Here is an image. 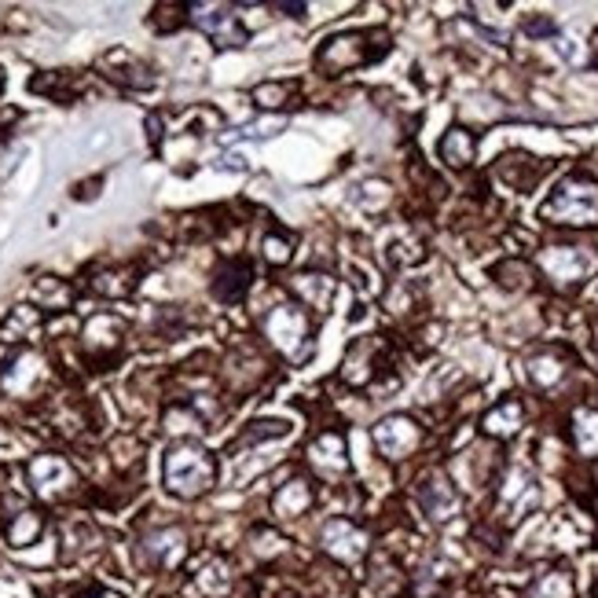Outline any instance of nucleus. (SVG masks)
<instances>
[{
    "label": "nucleus",
    "mask_w": 598,
    "mask_h": 598,
    "mask_svg": "<svg viewBox=\"0 0 598 598\" xmlns=\"http://www.w3.org/2000/svg\"><path fill=\"white\" fill-rule=\"evenodd\" d=\"M177 12H188V4H158L154 8V26H158V30H177L180 23H185L188 15H177Z\"/></svg>",
    "instance_id": "obj_43"
},
{
    "label": "nucleus",
    "mask_w": 598,
    "mask_h": 598,
    "mask_svg": "<svg viewBox=\"0 0 598 598\" xmlns=\"http://www.w3.org/2000/svg\"><path fill=\"white\" fill-rule=\"evenodd\" d=\"M496 173L507 180V185H514L518 191H525V188H533L536 177L544 173V162L529 158V154H507V158H499Z\"/></svg>",
    "instance_id": "obj_28"
},
{
    "label": "nucleus",
    "mask_w": 598,
    "mask_h": 598,
    "mask_svg": "<svg viewBox=\"0 0 598 598\" xmlns=\"http://www.w3.org/2000/svg\"><path fill=\"white\" fill-rule=\"evenodd\" d=\"M539 504V485L525 467H507L496 485V522L518 525Z\"/></svg>",
    "instance_id": "obj_7"
},
{
    "label": "nucleus",
    "mask_w": 598,
    "mask_h": 598,
    "mask_svg": "<svg viewBox=\"0 0 598 598\" xmlns=\"http://www.w3.org/2000/svg\"><path fill=\"white\" fill-rule=\"evenodd\" d=\"M37 302H41L44 308H52V313H60V308L71 305V297L74 291L63 283V279H55V276H44V279H37Z\"/></svg>",
    "instance_id": "obj_36"
},
{
    "label": "nucleus",
    "mask_w": 598,
    "mask_h": 598,
    "mask_svg": "<svg viewBox=\"0 0 598 598\" xmlns=\"http://www.w3.org/2000/svg\"><path fill=\"white\" fill-rule=\"evenodd\" d=\"M316 504V488L308 478H291L287 485L276 488L272 496V514L279 522H297V518H305L308 510Z\"/></svg>",
    "instance_id": "obj_19"
},
{
    "label": "nucleus",
    "mask_w": 598,
    "mask_h": 598,
    "mask_svg": "<svg viewBox=\"0 0 598 598\" xmlns=\"http://www.w3.org/2000/svg\"><path fill=\"white\" fill-rule=\"evenodd\" d=\"M254 287V265L246 257H228V262L217 265L214 272V297L225 305H239Z\"/></svg>",
    "instance_id": "obj_18"
},
{
    "label": "nucleus",
    "mask_w": 598,
    "mask_h": 598,
    "mask_svg": "<svg viewBox=\"0 0 598 598\" xmlns=\"http://www.w3.org/2000/svg\"><path fill=\"white\" fill-rule=\"evenodd\" d=\"M385 52H390V34L385 30H353L323 41V48L316 52V66L323 74H345L364 63L382 60Z\"/></svg>",
    "instance_id": "obj_3"
},
{
    "label": "nucleus",
    "mask_w": 598,
    "mask_h": 598,
    "mask_svg": "<svg viewBox=\"0 0 598 598\" xmlns=\"http://www.w3.org/2000/svg\"><path fill=\"white\" fill-rule=\"evenodd\" d=\"M44 379H48V364L44 356L34 349H18L0 364V390H4L8 397H23V400L34 397L44 385Z\"/></svg>",
    "instance_id": "obj_11"
},
{
    "label": "nucleus",
    "mask_w": 598,
    "mask_h": 598,
    "mask_svg": "<svg viewBox=\"0 0 598 598\" xmlns=\"http://www.w3.org/2000/svg\"><path fill=\"white\" fill-rule=\"evenodd\" d=\"M103 71H107L111 81L125 85V89H151L154 85V74L148 71V66L137 63L132 55H125V52H111L107 60H103Z\"/></svg>",
    "instance_id": "obj_25"
},
{
    "label": "nucleus",
    "mask_w": 598,
    "mask_h": 598,
    "mask_svg": "<svg viewBox=\"0 0 598 598\" xmlns=\"http://www.w3.org/2000/svg\"><path fill=\"white\" fill-rule=\"evenodd\" d=\"M525 598H576V581L565 565H551L529 581Z\"/></svg>",
    "instance_id": "obj_24"
},
{
    "label": "nucleus",
    "mask_w": 598,
    "mask_h": 598,
    "mask_svg": "<svg viewBox=\"0 0 598 598\" xmlns=\"http://www.w3.org/2000/svg\"><path fill=\"white\" fill-rule=\"evenodd\" d=\"M188 551L191 536L185 525H158L137 539V565L148 573H173V569L185 565Z\"/></svg>",
    "instance_id": "obj_4"
},
{
    "label": "nucleus",
    "mask_w": 598,
    "mask_h": 598,
    "mask_svg": "<svg viewBox=\"0 0 598 598\" xmlns=\"http://www.w3.org/2000/svg\"><path fill=\"white\" fill-rule=\"evenodd\" d=\"M111 451H114V467H137L140 462V441L137 437H118L111 445Z\"/></svg>",
    "instance_id": "obj_41"
},
{
    "label": "nucleus",
    "mask_w": 598,
    "mask_h": 598,
    "mask_svg": "<svg viewBox=\"0 0 598 598\" xmlns=\"http://www.w3.org/2000/svg\"><path fill=\"white\" fill-rule=\"evenodd\" d=\"M294 92H297L294 81H265L254 89V103L265 111H276V107H287V103L294 100Z\"/></svg>",
    "instance_id": "obj_35"
},
{
    "label": "nucleus",
    "mask_w": 598,
    "mask_h": 598,
    "mask_svg": "<svg viewBox=\"0 0 598 598\" xmlns=\"http://www.w3.org/2000/svg\"><path fill=\"white\" fill-rule=\"evenodd\" d=\"M427 598H448V595H427Z\"/></svg>",
    "instance_id": "obj_52"
},
{
    "label": "nucleus",
    "mask_w": 598,
    "mask_h": 598,
    "mask_svg": "<svg viewBox=\"0 0 598 598\" xmlns=\"http://www.w3.org/2000/svg\"><path fill=\"white\" fill-rule=\"evenodd\" d=\"M262 254H265V262L272 268L287 265L294 257V239L283 236V231H268V236L262 239Z\"/></svg>",
    "instance_id": "obj_37"
},
{
    "label": "nucleus",
    "mask_w": 598,
    "mask_h": 598,
    "mask_svg": "<svg viewBox=\"0 0 598 598\" xmlns=\"http://www.w3.org/2000/svg\"><path fill=\"white\" fill-rule=\"evenodd\" d=\"M595 349H598V327H595Z\"/></svg>",
    "instance_id": "obj_51"
},
{
    "label": "nucleus",
    "mask_w": 598,
    "mask_h": 598,
    "mask_svg": "<svg viewBox=\"0 0 598 598\" xmlns=\"http://www.w3.org/2000/svg\"><path fill=\"white\" fill-rule=\"evenodd\" d=\"M162 485L177 499H202L217 485V459L195 441H180L162 459Z\"/></svg>",
    "instance_id": "obj_1"
},
{
    "label": "nucleus",
    "mask_w": 598,
    "mask_h": 598,
    "mask_svg": "<svg viewBox=\"0 0 598 598\" xmlns=\"http://www.w3.org/2000/svg\"><path fill=\"white\" fill-rule=\"evenodd\" d=\"M37 327V313L30 305H23V308H15L12 316L4 320V327H0V342H18L15 334H30Z\"/></svg>",
    "instance_id": "obj_39"
},
{
    "label": "nucleus",
    "mask_w": 598,
    "mask_h": 598,
    "mask_svg": "<svg viewBox=\"0 0 598 598\" xmlns=\"http://www.w3.org/2000/svg\"><path fill=\"white\" fill-rule=\"evenodd\" d=\"M320 551L338 565H353L371 551V536L364 525H356L353 518H327L320 525Z\"/></svg>",
    "instance_id": "obj_9"
},
{
    "label": "nucleus",
    "mask_w": 598,
    "mask_h": 598,
    "mask_svg": "<svg viewBox=\"0 0 598 598\" xmlns=\"http://www.w3.org/2000/svg\"><path fill=\"white\" fill-rule=\"evenodd\" d=\"M522 422H525V408H522V400L518 397H507V400H499L496 408H492L485 415V433L488 437H514L518 430H522Z\"/></svg>",
    "instance_id": "obj_26"
},
{
    "label": "nucleus",
    "mask_w": 598,
    "mask_h": 598,
    "mask_svg": "<svg viewBox=\"0 0 598 598\" xmlns=\"http://www.w3.org/2000/svg\"><path fill=\"white\" fill-rule=\"evenodd\" d=\"M30 89L41 92V96H52V100H60V103H71L74 92H77V81L66 71H55V74H48V77H34Z\"/></svg>",
    "instance_id": "obj_34"
},
{
    "label": "nucleus",
    "mask_w": 598,
    "mask_h": 598,
    "mask_svg": "<svg viewBox=\"0 0 598 598\" xmlns=\"http://www.w3.org/2000/svg\"><path fill=\"white\" fill-rule=\"evenodd\" d=\"M162 427H166L169 433H199V430H206V415H199L191 400L169 404L166 415H162Z\"/></svg>",
    "instance_id": "obj_33"
},
{
    "label": "nucleus",
    "mask_w": 598,
    "mask_h": 598,
    "mask_svg": "<svg viewBox=\"0 0 598 598\" xmlns=\"http://www.w3.org/2000/svg\"><path fill=\"white\" fill-rule=\"evenodd\" d=\"M525 34H529V37H547V34H555V23H551L547 15L525 18Z\"/></svg>",
    "instance_id": "obj_44"
},
{
    "label": "nucleus",
    "mask_w": 598,
    "mask_h": 598,
    "mask_svg": "<svg viewBox=\"0 0 598 598\" xmlns=\"http://www.w3.org/2000/svg\"><path fill=\"white\" fill-rule=\"evenodd\" d=\"M188 18L217 48H243L250 41V30L231 4H188Z\"/></svg>",
    "instance_id": "obj_10"
},
{
    "label": "nucleus",
    "mask_w": 598,
    "mask_h": 598,
    "mask_svg": "<svg viewBox=\"0 0 598 598\" xmlns=\"http://www.w3.org/2000/svg\"><path fill=\"white\" fill-rule=\"evenodd\" d=\"M265 374H268V364L254 349H236L225 360V382L231 385V393H250Z\"/></svg>",
    "instance_id": "obj_20"
},
{
    "label": "nucleus",
    "mask_w": 598,
    "mask_h": 598,
    "mask_svg": "<svg viewBox=\"0 0 598 598\" xmlns=\"http://www.w3.org/2000/svg\"><path fill=\"white\" fill-rule=\"evenodd\" d=\"M12 122H15V111H4V114H0V143L8 140V125H12Z\"/></svg>",
    "instance_id": "obj_46"
},
{
    "label": "nucleus",
    "mask_w": 598,
    "mask_h": 598,
    "mask_svg": "<svg viewBox=\"0 0 598 598\" xmlns=\"http://www.w3.org/2000/svg\"><path fill=\"white\" fill-rule=\"evenodd\" d=\"M291 291L302 297L305 308H323L331 305V297H334V279H327V276H316V272H302L291 283Z\"/></svg>",
    "instance_id": "obj_29"
},
{
    "label": "nucleus",
    "mask_w": 598,
    "mask_h": 598,
    "mask_svg": "<svg viewBox=\"0 0 598 598\" xmlns=\"http://www.w3.org/2000/svg\"><path fill=\"white\" fill-rule=\"evenodd\" d=\"M85 598H125V595H118V591H107V587H92L89 595Z\"/></svg>",
    "instance_id": "obj_48"
},
{
    "label": "nucleus",
    "mask_w": 598,
    "mask_h": 598,
    "mask_svg": "<svg viewBox=\"0 0 598 598\" xmlns=\"http://www.w3.org/2000/svg\"><path fill=\"white\" fill-rule=\"evenodd\" d=\"M539 268L555 287H581L587 276L598 272V254L591 246H547L539 250Z\"/></svg>",
    "instance_id": "obj_8"
},
{
    "label": "nucleus",
    "mask_w": 598,
    "mask_h": 598,
    "mask_svg": "<svg viewBox=\"0 0 598 598\" xmlns=\"http://www.w3.org/2000/svg\"><path fill=\"white\" fill-rule=\"evenodd\" d=\"M385 368V342L382 338H360L349 345V356L342 364V379L349 385H371Z\"/></svg>",
    "instance_id": "obj_16"
},
{
    "label": "nucleus",
    "mask_w": 598,
    "mask_h": 598,
    "mask_svg": "<svg viewBox=\"0 0 598 598\" xmlns=\"http://www.w3.org/2000/svg\"><path fill=\"white\" fill-rule=\"evenodd\" d=\"M148 129H151V140H162V122H158V118H151Z\"/></svg>",
    "instance_id": "obj_49"
},
{
    "label": "nucleus",
    "mask_w": 598,
    "mask_h": 598,
    "mask_svg": "<svg viewBox=\"0 0 598 598\" xmlns=\"http://www.w3.org/2000/svg\"><path fill=\"white\" fill-rule=\"evenodd\" d=\"M41 533H44V514L41 510H34V507L15 510V514L8 518V525H4V539H8V547H15V551L34 547L37 539H41Z\"/></svg>",
    "instance_id": "obj_23"
},
{
    "label": "nucleus",
    "mask_w": 598,
    "mask_h": 598,
    "mask_svg": "<svg viewBox=\"0 0 598 598\" xmlns=\"http://www.w3.org/2000/svg\"><path fill=\"white\" fill-rule=\"evenodd\" d=\"M374 448L382 451L385 459H408L415 448L422 445V427L411 419V415H385V419L374 422L371 430Z\"/></svg>",
    "instance_id": "obj_14"
},
{
    "label": "nucleus",
    "mask_w": 598,
    "mask_h": 598,
    "mask_svg": "<svg viewBox=\"0 0 598 598\" xmlns=\"http://www.w3.org/2000/svg\"><path fill=\"white\" fill-rule=\"evenodd\" d=\"M595 598H598V581H595Z\"/></svg>",
    "instance_id": "obj_54"
},
{
    "label": "nucleus",
    "mask_w": 598,
    "mask_h": 598,
    "mask_svg": "<svg viewBox=\"0 0 598 598\" xmlns=\"http://www.w3.org/2000/svg\"><path fill=\"white\" fill-rule=\"evenodd\" d=\"M26 478H30L34 496L44 499V504H63V499H71L77 492V485H81L77 470L63 456H55V451L34 456L30 467H26Z\"/></svg>",
    "instance_id": "obj_6"
},
{
    "label": "nucleus",
    "mask_w": 598,
    "mask_h": 598,
    "mask_svg": "<svg viewBox=\"0 0 598 598\" xmlns=\"http://www.w3.org/2000/svg\"><path fill=\"white\" fill-rule=\"evenodd\" d=\"M573 445L584 459L598 456V411L595 408L573 411Z\"/></svg>",
    "instance_id": "obj_32"
},
{
    "label": "nucleus",
    "mask_w": 598,
    "mask_h": 598,
    "mask_svg": "<svg viewBox=\"0 0 598 598\" xmlns=\"http://www.w3.org/2000/svg\"><path fill=\"white\" fill-rule=\"evenodd\" d=\"M422 257H427V250H422V243L419 239H408V243H393V250H390V262L393 265H419Z\"/></svg>",
    "instance_id": "obj_42"
},
{
    "label": "nucleus",
    "mask_w": 598,
    "mask_h": 598,
    "mask_svg": "<svg viewBox=\"0 0 598 598\" xmlns=\"http://www.w3.org/2000/svg\"><path fill=\"white\" fill-rule=\"evenodd\" d=\"M441 162H448L451 169H467L470 162H474V151H478V140H474V132L470 129H448L445 132V140H441Z\"/></svg>",
    "instance_id": "obj_27"
},
{
    "label": "nucleus",
    "mask_w": 598,
    "mask_h": 598,
    "mask_svg": "<svg viewBox=\"0 0 598 598\" xmlns=\"http://www.w3.org/2000/svg\"><path fill=\"white\" fill-rule=\"evenodd\" d=\"M595 481H598V467H595Z\"/></svg>",
    "instance_id": "obj_55"
},
{
    "label": "nucleus",
    "mask_w": 598,
    "mask_h": 598,
    "mask_svg": "<svg viewBox=\"0 0 598 598\" xmlns=\"http://www.w3.org/2000/svg\"><path fill=\"white\" fill-rule=\"evenodd\" d=\"M262 334L268 338L272 349L297 360L308 345V334H313V320H308L302 305H276L262 316Z\"/></svg>",
    "instance_id": "obj_5"
},
{
    "label": "nucleus",
    "mask_w": 598,
    "mask_h": 598,
    "mask_svg": "<svg viewBox=\"0 0 598 598\" xmlns=\"http://www.w3.org/2000/svg\"><path fill=\"white\" fill-rule=\"evenodd\" d=\"M276 12H287V15L302 18V12H305V4H276Z\"/></svg>",
    "instance_id": "obj_47"
},
{
    "label": "nucleus",
    "mask_w": 598,
    "mask_h": 598,
    "mask_svg": "<svg viewBox=\"0 0 598 598\" xmlns=\"http://www.w3.org/2000/svg\"><path fill=\"white\" fill-rule=\"evenodd\" d=\"M525 374L536 390H555L569 374V356L562 349H539L525 360Z\"/></svg>",
    "instance_id": "obj_21"
},
{
    "label": "nucleus",
    "mask_w": 598,
    "mask_h": 598,
    "mask_svg": "<svg viewBox=\"0 0 598 598\" xmlns=\"http://www.w3.org/2000/svg\"><path fill=\"white\" fill-rule=\"evenodd\" d=\"M595 539H598V499H595Z\"/></svg>",
    "instance_id": "obj_50"
},
{
    "label": "nucleus",
    "mask_w": 598,
    "mask_h": 598,
    "mask_svg": "<svg viewBox=\"0 0 598 598\" xmlns=\"http://www.w3.org/2000/svg\"><path fill=\"white\" fill-rule=\"evenodd\" d=\"M231 584H236V573H231L225 558H206V562L191 573V591H195V598H225L231 591Z\"/></svg>",
    "instance_id": "obj_22"
},
{
    "label": "nucleus",
    "mask_w": 598,
    "mask_h": 598,
    "mask_svg": "<svg viewBox=\"0 0 598 598\" xmlns=\"http://www.w3.org/2000/svg\"><path fill=\"white\" fill-rule=\"evenodd\" d=\"M122 345H125V323H122V316L100 313V316H92V320L85 323V331H81V353L89 356L92 364L114 360V356L122 353Z\"/></svg>",
    "instance_id": "obj_15"
},
{
    "label": "nucleus",
    "mask_w": 598,
    "mask_h": 598,
    "mask_svg": "<svg viewBox=\"0 0 598 598\" xmlns=\"http://www.w3.org/2000/svg\"><path fill=\"white\" fill-rule=\"evenodd\" d=\"M496 283H504V287H510V291H525L529 287V265H522V262H504V265H496Z\"/></svg>",
    "instance_id": "obj_40"
},
{
    "label": "nucleus",
    "mask_w": 598,
    "mask_h": 598,
    "mask_svg": "<svg viewBox=\"0 0 598 598\" xmlns=\"http://www.w3.org/2000/svg\"><path fill=\"white\" fill-rule=\"evenodd\" d=\"M408 591V576H404L400 562L393 555L379 551L371 558L368 576H364V595L360 598H400Z\"/></svg>",
    "instance_id": "obj_17"
},
{
    "label": "nucleus",
    "mask_w": 598,
    "mask_h": 598,
    "mask_svg": "<svg viewBox=\"0 0 598 598\" xmlns=\"http://www.w3.org/2000/svg\"><path fill=\"white\" fill-rule=\"evenodd\" d=\"M89 287L103 297H125V294H132V287H137V268H125V265L100 268Z\"/></svg>",
    "instance_id": "obj_30"
},
{
    "label": "nucleus",
    "mask_w": 598,
    "mask_h": 598,
    "mask_svg": "<svg viewBox=\"0 0 598 598\" xmlns=\"http://www.w3.org/2000/svg\"><path fill=\"white\" fill-rule=\"evenodd\" d=\"M544 220L562 228H595L598 225V185L584 173H573L555 188V195L544 202Z\"/></svg>",
    "instance_id": "obj_2"
},
{
    "label": "nucleus",
    "mask_w": 598,
    "mask_h": 598,
    "mask_svg": "<svg viewBox=\"0 0 598 598\" xmlns=\"http://www.w3.org/2000/svg\"><path fill=\"white\" fill-rule=\"evenodd\" d=\"M291 427H287L283 419H262V422H250L243 430V437H239V445H257V441H272V437H287Z\"/></svg>",
    "instance_id": "obj_38"
},
{
    "label": "nucleus",
    "mask_w": 598,
    "mask_h": 598,
    "mask_svg": "<svg viewBox=\"0 0 598 598\" xmlns=\"http://www.w3.org/2000/svg\"><path fill=\"white\" fill-rule=\"evenodd\" d=\"M419 507H422V514L430 518V525H448L459 518L462 496H459V488L451 485V478L445 474V470H430V474H422Z\"/></svg>",
    "instance_id": "obj_12"
},
{
    "label": "nucleus",
    "mask_w": 598,
    "mask_h": 598,
    "mask_svg": "<svg viewBox=\"0 0 598 598\" xmlns=\"http://www.w3.org/2000/svg\"><path fill=\"white\" fill-rule=\"evenodd\" d=\"M246 551H250L254 562H276V558L287 555V539L279 536L276 529L257 525L254 533H250V539H246Z\"/></svg>",
    "instance_id": "obj_31"
},
{
    "label": "nucleus",
    "mask_w": 598,
    "mask_h": 598,
    "mask_svg": "<svg viewBox=\"0 0 598 598\" xmlns=\"http://www.w3.org/2000/svg\"><path fill=\"white\" fill-rule=\"evenodd\" d=\"M595 66H598V48H595Z\"/></svg>",
    "instance_id": "obj_53"
},
{
    "label": "nucleus",
    "mask_w": 598,
    "mask_h": 598,
    "mask_svg": "<svg viewBox=\"0 0 598 598\" xmlns=\"http://www.w3.org/2000/svg\"><path fill=\"white\" fill-rule=\"evenodd\" d=\"M305 459L313 474L327 485H342V478H349V448H345V437L338 430H323L320 437L308 441Z\"/></svg>",
    "instance_id": "obj_13"
},
{
    "label": "nucleus",
    "mask_w": 598,
    "mask_h": 598,
    "mask_svg": "<svg viewBox=\"0 0 598 598\" xmlns=\"http://www.w3.org/2000/svg\"><path fill=\"white\" fill-rule=\"evenodd\" d=\"M92 188H100V180H89V185H81V188H74V199H92L96 191Z\"/></svg>",
    "instance_id": "obj_45"
}]
</instances>
